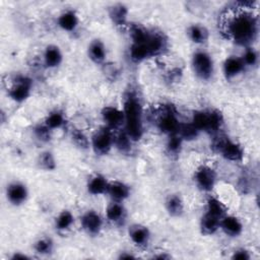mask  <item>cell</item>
Segmentation results:
<instances>
[{
	"label": "cell",
	"mask_w": 260,
	"mask_h": 260,
	"mask_svg": "<svg viewBox=\"0 0 260 260\" xmlns=\"http://www.w3.org/2000/svg\"><path fill=\"white\" fill-rule=\"evenodd\" d=\"M222 30L228 38L232 39L239 45H249L252 43L258 30L256 18L246 11L233 13L231 17L224 20Z\"/></svg>",
	"instance_id": "1"
},
{
	"label": "cell",
	"mask_w": 260,
	"mask_h": 260,
	"mask_svg": "<svg viewBox=\"0 0 260 260\" xmlns=\"http://www.w3.org/2000/svg\"><path fill=\"white\" fill-rule=\"evenodd\" d=\"M124 122L126 133L131 140H138L142 136V112L140 103L134 96H129L124 104Z\"/></svg>",
	"instance_id": "2"
},
{
	"label": "cell",
	"mask_w": 260,
	"mask_h": 260,
	"mask_svg": "<svg viewBox=\"0 0 260 260\" xmlns=\"http://www.w3.org/2000/svg\"><path fill=\"white\" fill-rule=\"evenodd\" d=\"M192 124L198 129V131H217L222 124V117L220 113L216 111L212 112H196L193 116Z\"/></svg>",
	"instance_id": "3"
},
{
	"label": "cell",
	"mask_w": 260,
	"mask_h": 260,
	"mask_svg": "<svg viewBox=\"0 0 260 260\" xmlns=\"http://www.w3.org/2000/svg\"><path fill=\"white\" fill-rule=\"evenodd\" d=\"M192 67L195 74L201 79H209L213 73V62L206 52H196L192 58Z\"/></svg>",
	"instance_id": "4"
},
{
	"label": "cell",
	"mask_w": 260,
	"mask_h": 260,
	"mask_svg": "<svg viewBox=\"0 0 260 260\" xmlns=\"http://www.w3.org/2000/svg\"><path fill=\"white\" fill-rule=\"evenodd\" d=\"M114 143V138L110 131V128L104 127L98 130L91 139V145L95 153L106 154L111 149Z\"/></svg>",
	"instance_id": "5"
},
{
	"label": "cell",
	"mask_w": 260,
	"mask_h": 260,
	"mask_svg": "<svg viewBox=\"0 0 260 260\" xmlns=\"http://www.w3.org/2000/svg\"><path fill=\"white\" fill-rule=\"evenodd\" d=\"M215 146L222 156L229 160L240 161L243 158L244 152L242 147L230 139H219Z\"/></svg>",
	"instance_id": "6"
},
{
	"label": "cell",
	"mask_w": 260,
	"mask_h": 260,
	"mask_svg": "<svg viewBox=\"0 0 260 260\" xmlns=\"http://www.w3.org/2000/svg\"><path fill=\"white\" fill-rule=\"evenodd\" d=\"M31 81L23 76L18 77L9 90L10 98L15 102H23L30 93Z\"/></svg>",
	"instance_id": "7"
},
{
	"label": "cell",
	"mask_w": 260,
	"mask_h": 260,
	"mask_svg": "<svg viewBox=\"0 0 260 260\" xmlns=\"http://www.w3.org/2000/svg\"><path fill=\"white\" fill-rule=\"evenodd\" d=\"M216 176L214 171L206 166L200 167L195 174V181L198 187L203 191H210L215 184Z\"/></svg>",
	"instance_id": "8"
},
{
	"label": "cell",
	"mask_w": 260,
	"mask_h": 260,
	"mask_svg": "<svg viewBox=\"0 0 260 260\" xmlns=\"http://www.w3.org/2000/svg\"><path fill=\"white\" fill-rule=\"evenodd\" d=\"M157 126L160 131H162L169 135H172V134H175L178 132L180 123H179L177 117L175 116V114L168 109L159 117Z\"/></svg>",
	"instance_id": "9"
},
{
	"label": "cell",
	"mask_w": 260,
	"mask_h": 260,
	"mask_svg": "<svg viewBox=\"0 0 260 260\" xmlns=\"http://www.w3.org/2000/svg\"><path fill=\"white\" fill-rule=\"evenodd\" d=\"M102 116L104 121L107 124L108 128H118L119 126L122 125V123H124V113L123 111L114 108V107H106L104 108L103 112H102Z\"/></svg>",
	"instance_id": "10"
},
{
	"label": "cell",
	"mask_w": 260,
	"mask_h": 260,
	"mask_svg": "<svg viewBox=\"0 0 260 260\" xmlns=\"http://www.w3.org/2000/svg\"><path fill=\"white\" fill-rule=\"evenodd\" d=\"M7 198L14 205L23 203L27 198L26 187L19 182L11 183L7 188Z\"/></svg>",
	"instance_id": "11"
},
{
	"label": "cell",
	"mask_w": 260,
	"mask_h": 260,
	"mask_svg": "<svg viewBox=\"0 0 260 260\" xmlns=\"http://www.w3.org/2000/svg\"><path fill=\"white\" fill-rule=\"evenodd\" d=\"M81 223L83 229L88 234H98L102 228V219L101 216L94 211L86 212L81 219Z\"/></svg>",
	"instance_id": "12"
},
{
	"label": "cell",
	"mask_w": 260,
	"mask_h": 260,
	"mask_svg": "<svg viewBox=\"0 0 260 260\" xmlns=\"http://www.w3.org/2000/svg\"><path fill=\"white\" fill-rule=\"evenodd\" d=\"M220 226L223 232L232 237H236L241 234L243 225L241 221L235 216H223L220 220Z\"/></svg>",
	"instance_id": "13"
},
{
	"label": "cell",
	"mask_w": 260,
	"mask_h": 260,
	"mask_svg": "<svg viewBox=\"0 0 260 260\" xmlns=\"http://www.w3.org/2000/svg\"><path fill=\"white\" fill-rule=\"evenodd\" d=\"M244 62L241 58L230 57L223 63V73L228 78L238 75L244 69Z\"/></svg>",
	"instance_id": "14"
},
{
	"label": "cell",
	"mask_w": 260,
	"mask_h": 260,
	"mask_svg": "<svg viewBox=\"0 0 260 260\" xmlns=\"http://www.w3.org/2000/svg\"><path fill=\"white\" fill-rule=\"evenodd\" d=\"M108 187H109V183L101 175H95L92 178H90L87 184L88 192L92 195L104 194L105 192L108 191Z\"/></svg>",
	"instance_id": "15"
},
{
	"label": "cell",
	"mask_w": 260,
	"mask_h": 260,
	"mask_svg": "<svg viewBox=\"0 0 260 260\" xmlns=\"http://www.w3.org/2000/svg\"><path fill=\"white\" fill-rule=\"evenodd\" d=\"M107 192L110 194V196L114 200L121 201L129 196L130 190H129V187L127 185H125L124 183L113 182V183L109 184Z\"/></svg>",
	"instance_id": "16"
},
{
	"label": "cell",
	"mask_w": 260,
	"mask_h": 260,
	"mask_svg": "<svg viewBox=\"0 0 260 260\" xmlns=\"http://www.w3.org/2000/svg\"><path fill=\"white\" fill-rule=\"evenodd\" d=\"M129 236L133 243H135L138 246H143L148 242L149 232L145 226L136 224L131 226L129 231Z\"/></svg>",
	"instance_id": "17"
},
{
	"label": "cell",
	"mask_w": 260,
	"mask_h": 260,
	"mask_svg": "<svg viewBox=\"0 0 260 260\" xmlns=\"http://www.w3.org/2000/svg\"><path fill=\"white\" fill-rule=\"evenodd\" d=\"M44 60L47 67L53 68L58 66L62 61V54L57 46H48L45 50Z\"/></svg>",
	"instance_id": "18"
},
{
	"label": "cell",
	"mask_w": 260,
	"mask_h": 260,
	"mask_svg": "<svg viewBox=\"0 0 260 260\" xmlns=\"http://www.w3.org/2000/svg\"><path fill=\"white\" fill-rule=\"evenodd\" d=\"M58 23H59V26L62 29L67 30V31H71V30H74L75 27L77 26L78 18H77L74 11L67 10L59 16Z\"/></svg>",
	"instance_id": "19"
},
{
	"label": "cell",
	"mask_w": 260,
	"mask_h": 260,
	"mask_svg": "<svg viewBox=\"0 0 260 260\" xmlns=\"http://www.w3.org/2000/svg\"><path fill=\"white\" fill-rule=\"evenodd\" d=\"M220 220L221 218L216 217L212 214L205 213L204 216L201 219V231L205 235H211L217 231V229L220 226Z\"/></svg>",
	"instance_id": "20"
},
{
	"label": "cell",
	"mask_w": 260,
	"mask_h": 260,
	"mask_svg": "<svg viewBox=\"0 0 260 260\" xmlns=\"http://www.w3.org/2000/svg\"><path fill=\"white\" fill-rule=\"evenodd\" d=\"M88 56L95 63L103 62L106 57V50L104 44L99 40L93 41L88 47Z\"/></svg>",
	"instance_id": "21"
},
{
	"label": "cell",
	"mask_w": 260,
	"mask_h": 260,
	"mask_svg": "<svg viewBox=\"0 0 260 260\" xmlns=\"http://www.w3.org/2000/svg\"><path fill=\"white\" fill-rule=\"evenodd\" d=\"M127 7L123 4H115L110 8V16L117 25L124 24L127 17Z\"/></svg>",
	"instance_id": "22"
},
{
	"label": "cell",
	"mask_w": 260,
	"mask_h": 260,
	"mask_svg": "<svg viewBox=\"0 0 260 260\" xmlns=\"http://www.w3.org/2000/svg\"><path fill=\"white\" fill-rule=\"evenodd\" d=\"M188 34L190 39L192 40L193 43L195 44H202L206 41L207 39V30L204 26H201L199 24H193L189 27Z\"/></svg>",
	"instance_id": "23"
},
{
	"label": "cell",
	"mask_w": 260,
	"mask_h": 260,
	"mask_svg": "<svg viewBox=\"0 0 260 260\" xmlns=\"http://www.w3.org/2000/svg\"><path fill=\"white\" fill-rule=\"evenodd\" d=\"M166 207L167 210L169 211V213L173 216H179L182 212H183V202L181 200V198L177 195H172L168 198L167 202H166Z\"/></svg>",
	"instance_id": "24"
},
{
	"label": "cell",
	"mask_w": 260,
	"mask_h": 260,
	"mask_svg": "<svg viewBox=\"0 0 260 260\" xmlns=\"http://www.w3.org/2000/svg\"><path fill=\"white\" fill-rule=\"evenodd\" d=\"M207 213L222 218L225 214V207L218 199L210 197L207 200Z\"/></svg>",
	"instance_id": "25"
},
{
	"label": "cell",
	"mask_w": 260,
	"mask_h": 260,
	"mask_svg": "<svg viewBox=\"0 0 260 260\" xmlns=\"http://www.w3.org/2000/svg\"><path fill=\"white\" fill-rule=\"evenodd\" d=\"M124 213L125 209L119 202H113L107 208V217L113 222L121 220L124 216Z\"/></svg>",
	"instance_id": "26"
},
{
	"label": "cell",
	"mask_w": 260,
	"mask_h": 260,
	"mask_svg": "<svg viewBox=\"0 0 260 260\" xmlns=\"http://www.w3.org/2000/svg\"><path fill=\"white\" fill-rule=\"evenodd\" d=\"M198 132H199L198 129L192 123H189V124H180L177 133L182 139L191 140L197 136Z\"/></svg>",
	"instance_id": "27"
},
{
	"label": "cell",
	"mask_w": 260,
	"mask_h": 260,
	"mask_svg": "<svg viewBox=\"0 0 260 260\" xmlns=\"http://www.w3.org/2000/svg\"><path fill=\"white\" fill-rule=\"evenodd\" d=\"M73 219L74 218L72 213L68 210H64L58 215L56 219V228L60 231H65L71 226V224L73 223Z\"/></svg>",
	"instance_id": "28"
},
{
	"label": "cell",
	"mask_w": 260,
	"mask_h": 260,
	"mask_svg": "<svg viewBox=\"0 0 260 260\" xmlns=\"http://www.w3.org/2000/svg\"><path fill=\"white\" fill-rule=\"evenodd\" d=\"M64 123V117L63 114L55 111L53 113H51L47 119H46V126H48L50 129H56V128H60Z\"/></svg>",
	"instance_id": "29"
},
{
	"label": "cell",
	"mask_w": 260,
	"mask_h": 260,
	"mask_svg": "<svg viewBox=\"0 0 260 260\" xmlns=\"http://www.w3.org/2000/svg\"><path fill=\"white\" fill-rule=\"evenodd\" d=\"M114 144L121 151H128L131 146V138L128 136L126 132L119 133L114 138Z\"/></svg>",
	"instance_id": "30"
},
{
	"label": "cell",
	"mask_w": 260,
	"mask_h": 260,
	"mask_svg": "<svg viewBox=\"0 0 260 260\" xmlns=\"http://www.w3.org/2000/svg\"><path fill=\"white\" fill-rule=\"evenodd\" d=\"M52 249H53V243L50 239H47V238L40 239L35 244V250L37 251V253L42 255L49 254L52 251Z\"/></svg>",
	"instance_id": "31"
},
{
	"label": "cell",
	"mask_w": 260,
	"mask_h": 260,
	"mask_svg": "<svg viewBox=\"0 0 260 260\" xmlns=\"http://www.w3.org/2000/svg\"><path fill=\"white\" fill-rule=\"evenodd\" d=\"M182 138L179 136L178 133L172 134L170 135L168 144H167V148L171 153H177L180 148H181V144H182Z\"/></svg>",
	"instance_id": "32"
},
{
	"label": "cell",
	"mask_w": 260,
	"mask_h": 260,
	"mask_svg": "<svg viewBox=\"0 0 260 260\" xmlns=\"http://www.w3.org/2000/svg\"><path fill=\"white\" fill-rule=\"evenodd\" d=\"M72 140L74 141V143L77 146H79L81 148H86L88 146V144H89L86 136L82 132H80L78 130H74L72 132Z\"/></svg>",
	"instance_id": "33"
},
{
	"label": "cell",
	"mask_w": 260,
	"mask_h": 260,
	"mask_svg": "<svg viewBox=\"0 0 260 260\" xmlns=\"http://www.w3.org/2000/svg\"><path fill=\"white\" fill-rule=\"evenodd\" d=\"M40 164L46 170H53L55 168V160L51 152H44L40 156Z\"/></svg>",
	"instance_id": "34"
},
{
	"label": "cell",
	"mask_w": 260,
	"mask_h": 260,
	"mask_svg": "<svg viewBox=\"0 0 260 260\" xmlns=\"http://www.w3.org/2000/svg\"><path fill=\"white\" fill-rule=\"evenodd\" d=\"M244 64H247V65H255L257 63V60H258V55L256 53L255 50L249 48L247 49V51L245 52V55H244V58L242 59Z\"/></svg>",
	"instance_id": "35"
},
{
	"label": "cell",
	"mask_w": 260,
	"mask_h": 260,
	"mask_svg": "<svg viewBox=\"0 0 260 260\" xmlns=\"http://www.w3.org/2000/svg\"><path fill=\"white\" fill-rule=\"evenodd\" d=\"M50 128L48 126H39L36 128V135L41 140H48L50 138Z\"/></svg>",
	"instance_id": "36"
},
{
	"label": "cell",
	"mask_w": 260,
	"mask_h": 260,
	"mask_svg": "<svg viewBox=\"0 0 260 260\" xmlns=\"http://www.w3.org/2000/svg\"><path fill=\"white\" fill-rule=\"evenodd\" d=\"M233 259H239V260H248L250 259V255L249 253L244 250V249H240L235 251L234 255H233Z\"/></svg>",
	"instance_id": "37"
},
{
	"label": "cell",
	"mask_w": 260,
	"mask_h": 260,
	"mask_svg": "<svg viewBox=\"0 0 260 260\" xmlns=\"http://www.w3.org/2000/svg\"><path fill=\"white\" fill-rule=\"evenodd\" d=\"M12 258H13V259H19V258L25 259V258H27V256H25V255H20V254H15Z\"/></svg>",
	"instance_id": "38"
}]
</instances>
